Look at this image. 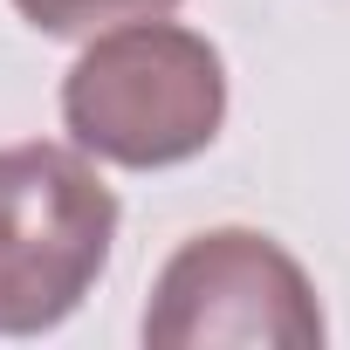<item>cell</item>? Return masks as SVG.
<instances>
[{
    "instance_id": "6da1fadb",
    "label": "cell",
    "mask_w": 350,
    "mask_h": 350,
    "mask_svg": "<svg viewBox=\"0 0 350 350\" xmlns=\"http://www.w3.org/2000/svg\"><path fill=\"white\" fill-rule=\"evenodd\" d=\"M220 124H227L220 49L200 28H179L165 14L96 28L76 69L62 76L69 144L124 172L186 165L220 137Z\"/></svg>"
},
{
    "instance_id": "277c9868",
    "label": "cell",
    "mask_w": 350,
    "mask_h": 350,
    "mask_svg": "<svg viewBox=\"0 0 350 350\" xmlns=\"http://www.w3.org/2000/svg\"><path fill=\"white\" fill-rule=\"evenodd\" d=\"M179 0H14V14L42 35H96L137 14H172Z\"/></svg>"
},
{
    "instance_id": "3957f363",
    "label": "cell",
    "mask_w": 350,
    "mask_h": 350,
    "mask_svg": "<svg viewBox=\"0 0 350 350\" xmlns=\"http://www.w3.org/2000/svg\"><path fill=\"white\" fill-rule=\"evenodd\" d=\"M329 323L302 261L254 227H206L172 254L144 302L151 350H323Z\"/></svg>"
},
{
    "instance_id": "7a4b0ae2",
    "label": "cell",
    "mask_w": 350,
    "mask_h": 350,
    "mask_svg": "<svg viewBox=\"0 0 350 350\" xmlns=\"http://www.w3.org/2000/svg\"><path fill=\"white\" fill-rule=\"evenodd\" d=\"M117 241V193L76 144H0V336H42L83 309Z\"/></svg>"
}]
</instances>
